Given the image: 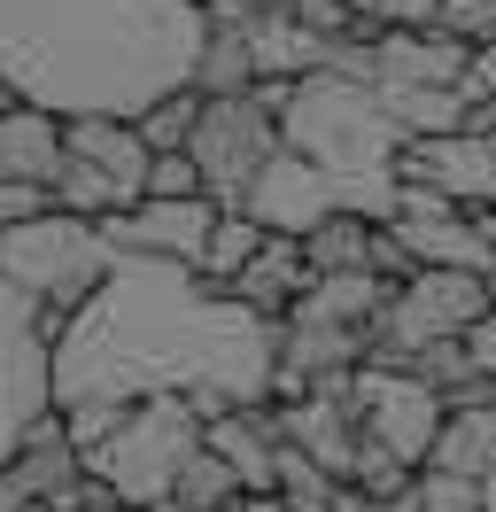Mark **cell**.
I'll use <instances>...</instances> for the list:
<instances>
[{
	"label": "cell",
	"mask_w": 496,
	"mask_h": 512,
	"mask_svg": "<svg viewBox=\"0 0 496 512\" xmlns=\"http://www.w3.org/2000/svg\"><path fill=\"white\" fill-rule=\"evenodd\" d=\"M202 171H194V156H155L148 171V202H202Z\"/></svg>",
	"instance_id": "cell-26"
},
{
	"label": "cell",
	"mask_w": 496,
	"mask_h": 512,
	"mask_svg": "<svg viewBox=\"0 0 496 512\" xmlns=\"http://www.w3.org/2000/svg\"><path fill=\"white\" fill-rule=\"evenodd\" d=\"M310 288H318V280H310L303 241L272 233V241H264V256H256L241 280H233V303H241V311H256L264 326H287V319H295V303H303Z\"/></svg>",
	"instance_id": "cell-16"
},
{
	"label": "cell",
	"mask_w": 496,
	"mask_h": 512,
	"mask_svg": "<svg viewBox=\"0 0 496 512\" xmlns=\"http://www.w3.org/2000/svg\"><path fill=\"white\" fill-rule=\"evenodd\" d=\"M202 443L241 474L248 497H279V458H287V435H279V404H241L233 419H217Z\"/></svg>",
	"instance_id": "cell-12"
},
{
	"label": "cell",
	"mask_w": 496,
	"mask_h": 512,
	"mask_svg": "<svg viewBox=\"0 0 496 512\" xmlns=\"http://www.w3.org/2000/svg\"><path fill=\"white\" fill-rule=\"evenodd\" d=\"M264 241H272V233L248 218V210H225V218H217V233H210V249H202V280H210V288H233L248 264L264 256Z\"/></svg>",
	"instance_id": "cell-21"
},
{
	"label": "cell",
	"mask_w": 496,
	"mask_h": 512,
	"mask_svg": "<svg viewBox=\"0 0 496 512\" xmlns=\"http://www.w3.org/2000/svg\"><path fill=\"white\" fill-rule=\"evenodd\" d=\"M210 16L194 0H0V78L70 117H148L194 86Z\"/></svg>",
	"instance_id": "cell-2"
},
{
	"label": "cell",
	"mask_w": 496,
	"mask_h": 512,
	"mask_svg": "<svg viewBox=\"0 0 496 512\" xmlns=\"http://www.w3.org/2000/svg\"><path fill=\"white\" fill-rule=\"evenodd\" d=\"M357 427H365V443L403 458L411 474H427L434 443H442V427H450V404H442L427 381H411V373L365 365V373H357Z\"/></svg>",
	"instance_id": "cell-8"
},
{
	"label": "cell",
	"mask_w": 496,
	"mask_h": 512,
	"mask_svg": "<svg viewBox=\"0 0 496 512\" xmlns=\"http://www.w3.org/2000/svg\"><path fill=\"white\" fill-rule=\"evenodd\" d=\"M194 125H202V94L179 86V94H163L148 117H140V140H148L155 156H186V148H194Z\"/></svg>",
	"instance_id": "cell-22"
},
{
	"label": "cell",
	"mask_w": 496,
	"mask_h": 512,
	"mask_svg": "<svg viewBox=\"0 0 496 512\" xmlns=\"http://www.w3.org/2000/svg\"><path fill=\"white\" fill-rule=\"evenodd\" d=\"M202 435H210V427L194 419L186 396H155V404H132V419L93 450L86 466L109 481V497H117L124 512H155V505L179 497V474L194 466Z\"/></svg>",
	"instance_id": "cell-5"
},
{
	"label": "cell",
	"mask_w": 496,
	"mask_h": 512,
	"mask_svg": "<svg viewBox=\"0 0 496 512\" xmlns=\"http://www.w3.org/2000/svg\"><path fill=\"white\" fill-rule=\"evenodd\" d=\"M194 94H202V101L256 94V47H248V32H217V24H210L202 55H194Z\"/></svg>",
	"instance_id": "cell-19"
},
{
	"label": "cell",
	"mask_w": 496,
	"mask_h": 512,
	"mask_svg": "<svg viewBox=\"0 0 496 512\" xmlns=\"http://www.w3.org/2000/svg\"><path fill=\"white\" fill-rule=\"evenodd\" d=\"M396 187H434L442 202H458V210H496V156H489V140H473V132L403 140Z\"/></svg>",
	"instance_id": "cell-10"
},
{
	"label": "cell",
	"mask_w": 496,
	"mask_h": 512,
	"mask_svg": "<svg viewBox=\"0 0 496 512\" xmlns=\"http://www.w3.org/2000/svg\"><path fill=\"white\" fill-rule=\"evenodd\" d=\"M217 218H225V210H217L210 194H202V202H140V210L101 218V241H109L117 256H155V264L202 272V249H210Z\"/></svg>",
	"instance_id": "cell-9"
},
{
	"label": "cell",
	"mask_w": 496,
	"mask_h": 512,
	"mask_svg": "<svg viewBox=\"0 0 496 512\" xmlns=\"http://www.w3.org/2000/svg\"><path fill=\"white\" fill-rule=\"evenodd\" d=\"M248 47H256V78H279V86L318 78V55H326V39L303 32L295 16H287V24H256V32H248Z\"/></svg>",
	"instance_id": "cell-20"
},
{
	"label": "cell",
	"mask_w": 496,
	"mask_h": 512,
	"mask_svg": "<svg viewBox=\"0 0 496 512\" xmlns=\"http://www.w3.org/2000/svg\"><path fill=\"white\" fill-rule=\"evenodd\" d=\"M419 497H427V512H489V489L481 481H465V474H419Z\"/></svg>",
	"instance_id": "cell-25"
},
{
	"label": "cell",
	"mask_w": 496,
	"mask_h": 512,
	"mask_svg": "<svg viewBox=\"0 0 496 512\" xmlns=\"http://www.w3.org/2000/svg\"><path fill=\"white\" fill-rule=\"evenodd\" d=\"M248 218L264 225V233H287V241H303V233H318V225L341 210V194H334V179L318 171L310 156H295V148H279L272 156V171L248 187V202H241Z\"/></svg>",
	"instance_id": "cell-11"
},
{
	"label": "cell",
	"mask_w": 496,
	"mask_h": 512,
	"mask_svg": "<svg viewBox=\"0 0 496 512\" xmlns=\"http://www.w3.org/2000/svg\"><path fill=\"white\" fill-rule=\"evenodd\" d=\"M450 39H465V47H489L496 32V0H442V16H434Z\"/></svg>",
	"instance_id": "cell-27"
},
{
	"label": "cell",
	"mask_w": 496,
	"mask_h": 512,
	"mask_svg": "<svg viewBox=\"0 0 496 512\" xmlns=\"http://www.w3.org/2000/svg\"><path fill=\"white\" fill-rule=\"evenodd\" d=\"M62 148L70 163H93V171H109L132 202H148V171H155V148L140 140L132 117H70L62 125Z\"/></svg>",
	"instance_id": "cell-13"
},
{
	"label": "cell",
	"mask_w": 496,
	"mask_h": 512,
	"mask_svg": "<svg viewBox=\"0 0 496 512\" xmlns=\"http://www.w3.org/2000/svg\"><path fill=\"white\" fill-rule=\"evenodd\" d=\"M279 326L210 288L186 264L124 256L117 280L93 295L55 342V412L70 404H155V396H233L272 404Z\"/></svg>",
	"instance_id": "cell-1"
},
{
	"label": "cell",
	"mask_w": 496,
	"mask_h": 512,
	"mask_svg": "<svg viewBox=\"0 0 496 512\" xmlns=\"http://www.w3.org/2000/svg\"><path fill=\"white\" fill-rule=\"evenodd\" d=\"M380 109L403 140H450L473 125V94L465 86H380Z\"/></svg>",
	"instance_id": "cell-17"
},
{
	"label": "cell",
	"mask_w": 496,
	"mask_h": 512,
	"mask_svg": "<svg viewBox=\"0 0 496 512\" xmlns=\"http://www.w3.org/2000/svg\"><path fill=\"white\" fill-rule=\"evenodd\" d=\"M473 55L481 47L450 39L442 24H427V32H380V86H465Z\"/></svg>",
	"instance_id": "cell-15"
},
{
	"label": "cell",
	"mask_w": 496,
	"mask_h": 512,
	"mask_svg": "<svg viewBox=\"0 0 496 512\" xmlns=\"http://www.w3.org/2000/svg\"><path fill=\"white\" fill-rule=\"evenodd\" d=\"M117 264L124 256L101 241V225L62 218V210L16 225V233H0V280L24 288L39 311H62V319H78L93 295L117 280Z\"/></svg>",
	"instance_id": "cell-4"
},
{
	"label": "cell",
	"mask_w": 496,
	"mask_h": 512,
	"mask_svg": "<svg viewBox=\"0 0 496 512\" xmlns=\"http://www.w3.org/2000/svg\"><path fill=\"white\" fill-rule=\"evenodd\" d=\"M442 16V0H372V24L380 32H427Z\"/></svg>",
	"instance_id": "cell-29"
},
{
	"label": "cell",
	"mask_w": 496,
	"mask_h": 512,
	"mask_svg": "<svg viewBox=\"0 0 496 512\" xmlns=\"http://www.w3.org/2000/svg\"><path fill=\"white\" fill-rule=\"evenodd\" d=\"M241 512H287L279 497H241Z\"/></svg>",
	"instance_id": "cell-31"
},
{
	"label": "cell",
	"mask_w": 496,
	"mask_h": 512,
	"mask_svg": "<svg viewBox=\"0 0 496 512\" xmlns=\"http://www.w3.org/2000/svg\"><path fill=\"white\" fill-rule=\"evenodd\" d=\"M47 412H55V342L39 326V303L0 280V466Z\"/></svg>",
	"instance_id": "cell-7"
},
{
	"label": "cell",
	"mask_w": 496,
	"mask_h": 512,
	"mask_svg": "<svg viewBox=\"0 0 496 512\" xmlns=\"http://www.w3.org/2000/svg\"><path fill=\"white\" fill-rule=\"evenodd\" d=\"M47 210H55V194H47V187H8V179H0V233L47 218Z\"/></svg>",
	"instance_id": "cell-28"
},
{
	"label": "cell",
	"mask_w": 496,
	"mask_h": 512,
	"mask_svg": "<svg viewBox=\"0 0 496 512\" xmlns=\"http://www.w3.org/2000/svg\"><path fill=\"white\" fill-rule=\"evenodd\" d=\"M489 295H496V272H489Z\"/></svg>",
	"instance_id": "cell-32"
},
{
	"label": "cell",
	"mask_w": 496,
	"mask_h": 512,
	"mask_svg": "<svg viewBox=\"0 0 496 512\" xmlns=\"http://www.w3.org/2000/svg\"><path fill=\"white\" fill-rule=\"evenodd\" d=\"M287 148L310 156L326 179H334L341 210L388 225L396 218V156L403 132L388 125L380 109V86H341V78H303L295 86V109L279 117Z\"/></svg>",
	"instance_id": "cell-3"
},
{
	"label": "cell",
	"mask_w": 496,
	"mask_h": 512,
	"mask_svg": "<svg viewBox=\"0 0 496 512\" xmlns=\"http://www.w3.org/2000/svg\"><path fill=\"white\" fill-rule=\"evenodd\" d=\"M62 163H70V148H62L55 109H31V101L0 109V179H8V187H47L55 194Z\"/></svg>",
	"instance_id": "cell-14"
},
{
	"label": "cell",
	"mask_w": 496,
	"mask_h": 512,
	"mask_svg": "<svg viewBox=\"0 0 496 512\" xmlns=\"http://www.w3.org/2000/svg\"><path fill=\"white\" fill-rule=\"evenodd\" d=\"M124 419H132V404H70V412H62V427H70V443H78V450L93 458V450L109 443Z\"/></svg>",
	"instance_id": "cell-24"
},
{
	"label": "cell",
	"mask_w": 496,
	"mask_h": 512,
	"mask_svg": "<svg viewBox=\"0 0 496 512\" xmlns=\"http://www.w3.org/2000/svg\"><path fill=\"white\" fill-rule=\"evenodd\" d=\"M287 148V132L279 117L264 109L256 94H233V101H202V125H194V171H202V187H210L217 210H241L248 187L272 171V156Z\"/></svg>",
	"instance_id": "cell-6"
},
{
	"label": "cell",
	"mask_w": 496,
	"mask_h": 512,
	"mask_svg": "<svg viewBox=\"0 0 496 512\" xmlns=\"http://www.w3.org/2000/svg\"><path fill=\"white\" fill-rule=\"evenodd\" d=\"M372 241L380 225L357 218V210H334V218L303 233V256H310V280H341V272H372Z\"/></svg>",
	"instance_id": "cell-18"
},
{
	"label": "cell",
	"mask_w": 496,
	"mask_h": 512,
	"mask_svg": "<svg viewBox=\"0 0 496 512\" xmlns=\"http://www.w3.org/2000/svg\"><path fill=\"white\" fill-rule=\"evenodd\" d=\"M279 505H287V512H334L341 505V481L326 474V466H310L303 450H287V458H279Z\"/></svg>",
	"instance_id": "cell-23"
},
{
	"label": "cell",
	"mask_w": 496,
	"mask_h": 512,
	"mask_svg": "<svg viewBox=\"0 0 496 512\" xmlns=\"http://www.w3.org/2000/svg\"><path fill=\"white\" fill-rule=\"evenodd\" d=\"M372 512H427V497H419V489H403V497H388V505H372Z\"/></svg>",
	"instance_id": "cell-30"
}]
</instances>
